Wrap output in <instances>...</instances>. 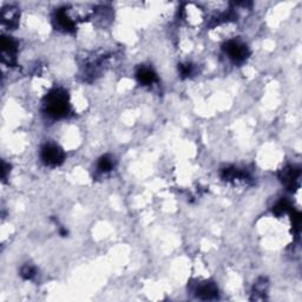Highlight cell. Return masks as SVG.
Segmentation results:
<instances>
[{"mask_svg": "<svg viewBox=\"0 0 302 302\" xmlns=\"http://www.w3.org/2000/svg\"><path fill=\"white\" fill-rule=\"evenodd\" d=\"M46 113L53 118H63L70 111L68 94L61 89L53 90L47 94L45 100Z\"/></svg>", "mask_w": 302, "mask_h": 302, "instance_id": "1", "label": "cell"}, {"mask_svg": "<svg viewBox=\"0 0 302 302\" xmlns=\"http://www.w3.org/2000/svg\"><path fill=\"white\" fill-rule=\"evenodd\" d=\"M225 51L235 63H242L249 56V50L245 44L237 40H230L225 45Z\"/></svg>", "mask_w": 302, "mask_h": 302, "instance_id": "2", "label": "cell"}, {"mask_svg": "<svg viewBox=\"0 0 302 302\" xmlns=\"http://www.w3.org/2000/svg\"><path fill=\"white\" fill-rule=\"evenodd\" d=\"M41 159H43V162L46 166L57 167L63 163L64 152L58 145L46 144L41 149Z\"/></svg>", "mask_w": 302, "mask_h": 302, "instance_id": "3", "label": "cell"}, {"mask_svg": "<svg viewBox=\"0 0 302 302\" xmlns=\"http://www.w3.org/2000/svg\"><path fill=\"white\" fill-rule=\"evenodd\" d=\"M1 50H2V61L7 63L8 65H12L15 61V55L17 52L16 41L11 37L1 38Z\"/></svg>", "mask_w": 302, "mask_h": 302, "instance_id": "4", "label": "cell"}, {"mask_svg": "<svg viewBox=\"0 0 302 302\" xmlns=\"http://www.w3.org/2000/svg\"><path fill=\"white\" fill-rule=\"evenodd\" d=\"M196 295L202 300H212L219 296V289L212 282H206L198 286L196 289Z\"/></svg>", "mask_w": 302, "mask_h": 302, "instance_id": "5", "label": "cell"}, {"mask_svg": "<svg viewBox=\"0 0 302 302\" xmlns=\"http://www.w3.org/2000/svg\"><path fill=\"white\" fill-rule=\"evenodd\" d=\"M55 20L57 23V26L59 30L65 31V32H72L75 30V23L71 18H70L68 13L64 10H59L56 13Z\"/></svg>", "mask_w": 302, "mask_h": 302, "instance_id": "6", "label": "cell"}, {"mask_svg": "<svg viewBox=\"0 0 302 302\" xmlns=\"http://www.w3.org/2000/svg\"><path fill=\"white\" fill-rule=\"evenodd\" d=\"M300 177V170L295 169V168L287 167L280 174V178H281L282 183H284V186H287L288 188H293L295 181H298V178Z\"/></svg>", "mask_w": 302, "mask_h": 302, "instance_id": "7", "label": "cell"}, {"mask_svg": "<svg viewBox=\"0 0 302 302\" xmlns=\"http://www.w3.org/2000/svg\"><path fill=\"white\" fill-rule=\"evenodd\" d=\"M136 76H137V78H138L139 82H141L142 84H144V85H152V84H155L158 80L156 72L153 71L152 69L144 68V66L143 68L138 69Z\"/></svg>", "mask_w": 302, "mask_h": 302, "instance_id": "8", "label": "cell"}, {"mask_svg": "<svg viewBox=\"0 0 302 302\" xmlns=\"http://www.w3.org/2000/svg\"><path fill=\"white\" fill-rule=\"evenodd\" d=\"M222 178L225 181H243L248 180V175L236 168H226L222 171Z\"/></svg>", "mask_w": 302, "mask_h": 302, "instance_id": "9", "label": "cell"}, {"mask_svg": "<svg viewBox=\"0 0 302 302\" xmlns=\"http://www.w3.org/2000/svg\"><path fill=\"white\" fill-rule=\"evenodd\" d=\"M18 11L15 7H8L2 11V20L8 26H16L18 23Z\"/></svg>", "mask_w": 302, "mask_h": 302, "instance_id": "10", "label": "cell"}, {"mask_svg": "<svg viewBox=\"0 0 302 302\" xmlns=\"http://www.w3.org/2000/svg\"><path fill=\"white\" fill-rule=\"evenodd\" d=\"M113 168V159L110 156H103L98 162V169L103 172L111 171Z\"/></svg>", "mask_w": 302, "mask_h": 302, "instance_id": "11", "label": "cell"}, {"mask_svg": "<svg viewBox=\"0 0 302 302\" xmlns=\"http://www.w3.org/2000/svg\"><path fill=\"white\" fill-rule=\"evenodd\" d=\"M20 275L23 276L25 280H31L35 278L36 275V268L32 267L31 264H25L20 270Z\"/></svg>", "mask_w": 302, "mask_h": 302, "instance_id": "12", "label": "cell"}, {"mask_svg": "<svg viewBox=\"0 0 302 302\" xmlns=\"http://www.w3.org/2000/svg\"><path fill=\"white\" fill-rule=\"evenodd\" d=\"M289 208L290 207L287 201H281V202H279L275 207H274V212H275L276 215H281V214H284V212H286Z\"/></svg>", "mask_w": 302, "mask_h": 302, "instance_id": "13", "label": "cell"}, {"mask_svg": "<svg viewBox=\"0 0 302 302\" xmlns=\"http://www.w3.org/2000/svg\"><path fill=\"white\" fill-rule=\"evenodd\" d=\"M192 69L194 68H192L191 64H182V65H180V68H178L182 77H189V76L192 74Z\"/></svg>", "mask_w": 302, "mask_h": 302, "instance_id": "14", "label": "cell"}]
</instances>
